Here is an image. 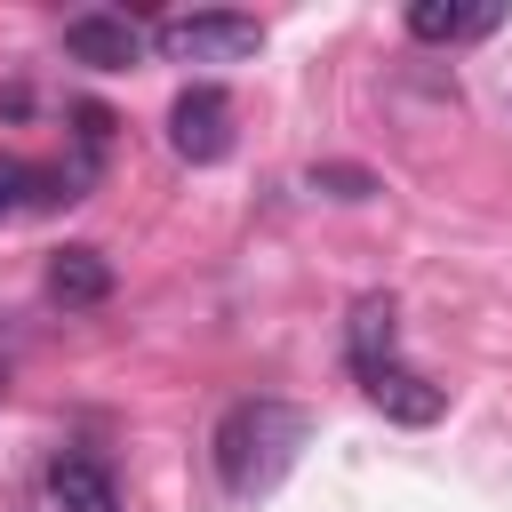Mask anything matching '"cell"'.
<instances>
[{"label":"cell","instance_id":"6","mask_svg":"<svg viewBox=\"0 0 512 512\" xmlns=\"http://www.w3.org/2000/svg\"><path fill=\"white\" fill-rule=\"evenodd\" d=\"M504 24V8L496 0H416L408 8V32L424 40V48H456V40H488Z\"/></svg>","mask_w":512,"mask_h":512},{"label":"cell","instance_id":"10","mask_svg":"<svg viewBox=\"0 0 512 512\" xmlns=\"http://www.w3.org/2000/svg\"><path fill=\"white\" fill-rule=\"evenodd\" d=\"M312 192H328V200H368V192H376V176H368V168L328 160V168H312Z\"/></svg>","mask_w":512,"mask_h":512},{"label":"cell","instance_id":"2","mask_svg":"<svg viewBox=\"0 0 512 512\" xmlns=\"http://www.w3.org/2000/svg\"><path fill=\"white\" fill-rule=\"evenodd\" d=\"M256 40H264V24L240 16V8H200V16H160L152 24V48L168 64H240V56H256Z\"/></svg>","mask_w":512,"mask_h":512},{"label":"cell","instance_id":"7","mask_svg":"<svg viewBox=\"0 0 512 512\" xmlns=\"http://www.w3.org/2000/svg\"><path fill=\"white\" fill-rule=\"evenodd\" d=\"M48 504H56V512H120V480H112L96 456L72 448V456L48 464Z\"/></svg>","mask_w":512,"mask_h":512},{"label":"cell","instance_id":"1","mask_svg":"<svg viewBox=\"0 0 512 512\" xmlns=\"http://www.w3.org/2000/svg\"><path fill=\"white\" fill-rule=\"evenodd\" d=\"M208 448H216L224 496H272L288 480L296 448H304V408H288V400H232L216 416V440Z\"/></svg>","mask_w":512,"mask_h":512},{"label":"cell","instance_id":"9","mask_svg":"<svg viewBox=\"0 0 512 512\" xmlns=\"http://www.w3.org/2000/svg\"><path fill=\"white\" fill-rule=\"evenodd\" d=\"M32 200H48V176H40V168H24L16 152H0V224H8V216H24Z\"/></svg>","mask_w":512,"mask_h":512},{"label":"cell","instance_id":"3","mask_svg":"<svg viewBox=\"0 0 512 512\" xmlns=\"http://www.w3.org/2000/svg\"><path fill=\"white\" fill-rule=\"evenodd\" d=\"M168 144H176V160H192V168H216L224 152H232V96L224 88H184L176 104H168Z\"/></svg>","mask_w":512,"mask_h":512},{"label":"cell","instance_id":"8","mask_svg":"<svg viewBox=\"0 0 512 512\" xmlns=\"http://www.w3.org/2000/svg\"><path fill=\"white\" fill-rule=\"evenodd\" d=\"M48 296H56L64 312L104 304V296H112V264H104V248H56V256H48Z\"/></svg>","mask_w":512,"mask_h":512},{"label":"cell","instance_id":"5","mask_svg":"<svg viewBox=\"0 0 512 512\" xmlns=\"http://www.w3.org/2000/svg\"><path fill=\"white\" fill-rule=\"evenodd\" d=\"M360 392L392 416V424H440V408H448V392L432 384V376H416L408 360H384V368H360Z\"/></svg>","mask_w":512,"mask_h":512},{"label":"cell","instance_id":"4","mask_svg":"<svg viewBox=\"0 0 512 512\" xmlns=\"http://www.w3.org/2000/svg\"><path fill=\"white\" fill-rule=\"evenodd\" d=\"M144 24L136 16H120V8H80V16H64V56L72 64H96V72H128L136 56H144Z\"/></svg>","mask_w":512,"mask_h":512}]
</instances>
